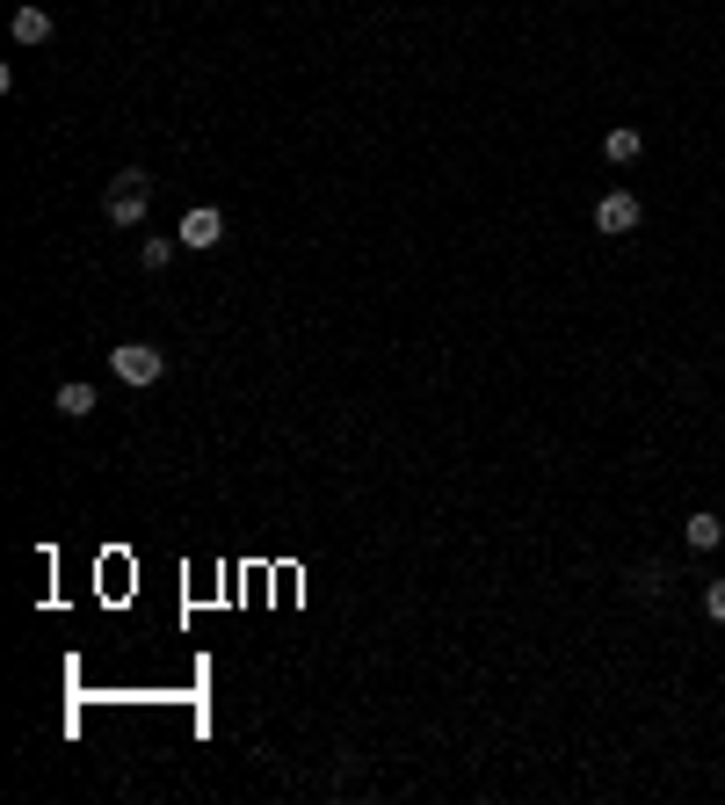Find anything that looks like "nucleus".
<instances>
[{
    "label": "nucleus",
    "mask_w": 725,
    "mask_h": 805,
    "mask_svg": "<svg viewBox=\"0 0 725 805\" xmlns=\"http://www.w3.org/2000/svg\"><path fill=\"white\" fill-rule=\"evenodd\" d=\"M603 153H609V161H617V167H631V161H639V153H645V139H639V131H631V123H617V131H609V139H603Z\"/></svg>",
    "instance_id": "obj_6"
},
{
    "label": "nucleus",
    "mask_w": 725,
    "mask_h": 805,
    "mask_svg": "<svg viewBox=\"0 0 725 805\" xmlns=\"http://www.w3.org/2000/svg\"><path fill=\"white\" fill-rule=\"evenodd\" d=\"M51 37V15L44 8H15V44H44Z\"/></svg>",
    "instance_id": "obj_7"
},
{
    "label": "nucleus",
    "mask_w": 725,
    "mask_h": 805,
    "mask_svg": "<svg viewBox=\"0 0 725 805\" xmlns=\"http://www.w3.org/2000/svg\"><path fill=\"white\" fill-rule=\"evenodd\" d=\"M59 414L66 422H87V414H95V384H81V378L59 384Z\"/></svg>",
    "instance_id": "obj_5"
},
{
    "label": "nucleus",
    "mask_w": 725,
    "mask_h": 805,
    "mask_svg": "<svg viewBox=\"0 0 725 805\" xmlns=\"http://www.w3.org/2000/svg\"><path fill=\"white\" fill-rule=\"evenodd\" d=\"M639 225V197L631 189H609L603 203H595V233H631Z\"/></svg>",
    "instance_id": "obj_3"
},
{
    "label": "nucleus",
    "mask_w": 725,
    "mask_h": 805,
    "mask_svg": "<svg viewBox=\"0 0 725 805\" xmlns=\"http://www.w3.org/2000/svg\"><path fill=\"white\" fill-rule=\"evenodd\" d=\"M175 247L181 240H145V269H167V262H175Z\"/></svg>",
    "instance_id": "obj_9"
},
{
    "label": "nucleus",
    "mask_w": 725,
    "mask_h": 805,
    "mask_svg": "<svg viewBox=\"0 0 725 805\" xmlns=\"http://www.w3.org/2000/svg\"><path fill=\"white\" fill-rule=\"evenodd\" d=\"M109 370H117L123 384H161V370H167V356L153 342H123L117 356H109Z\"/></svg>",
    "instance_id": "obj_1"
},
{
    "label": "nucleus",
    "mask_w": 725,
    "mask_h": 805,
    "mask_svg": "<svg viewBox=\"0 0 725 805\" xmlns=\"http://www.w3.org/2000/svg\"><path fill=\"white\" fill-rule=\"evenodd\" d=\"M704 609H711V617L725 625V581H711V588H704Z\"/></svg>",
    "instance_id": "obj_10"
},
{
    "label": "nucleus",
    "mask_w": 725,
    "mask_h": 805,
    "mask_svg": "<svg viewBox=\"0 0 725 805\" xmlns=\"http://www.w3.org/2000/svg\"><path fill=\"white\" fill-rule=\"evenodd\" d=\"M109 218H117V225L145 218V167H123V175L109 181Z\"/></svg>",
    "instance_id": "obj_2"
},
{
    "label": "nucleus",
    "mask_w": 725,
    "mask_h": 805,
    "mask_svg": "<svg viewBox=\"0 0 725 805\" xmlns=\"http://www.w3.org/2000/svg\"><path fill=\"white\" fill-rule=\"evenodd\" d=\"M682 537L697 544V552H711V544L725 537V523H718V516H689V523H682Z\"/></svg>",
    "instance_id": "obj_8"
},
{
    "label": "nucleus",
    "mask_w": 725,
    "mask_h": 805,
    "mask_svg": "<svg viewBox=\"0 0 725 805\" xmlns=\"http://www.w3.org/2000/svg\"><path fill=\"white\" fill-rule=\"evenodd\" d=\"M175 240H181V247H218V240H225V218H218V211H189Z\"/></svg>",
    "instance_id": "obj_4"
}]
</instances>
